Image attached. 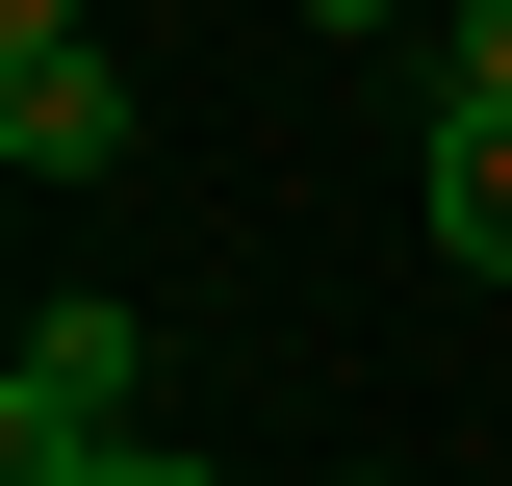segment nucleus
Here are the masks:
<instances>
[{
	"mask_svg": "<svg viewBox=\"0 0 512 486\" xmlns=\"http://www.w3.org/2000/svg\"><path fill=\"white\" fill-rule=\"evenodd\" d=\"M128 307H26V359H0V486H103L128 461Z\"/></svg>",
	"mask_w": 512,
	"mask_h": 486,
	"instance_id": "f257e3e1",
	"label": "nucleus"
},
{
	"mask_svg": "<svg viewBox=\"0 0 512 486\" xmlns=\"http://www.w3.org/2000/svg\"><path fill=\"white\" fill-rule=\"evenodd\" d=\"M0 154H26V180H103V154H128V77H103V26H77V52H0Z\"/></svg>",
	"mask_w": 512,
	"mask_h": 486,
	"instance_id": "f03ea898",
	"label": "nucleus"
},
{
	"mask_svg": "<svg viewBox=\"0 0 512 486\" xmlns=\"http://www.w3.org/2000/svg\"><path fill=\"white\" fill-rule=\"evenodd\" d=\"M410 205H436L461 282H512V103H436V180H410Z\"/></svg>",
	"mask_w": 512,
	"mask_h": 486,
	"instance_id": "7ed1b4c3",
	"label": "nucleus"
},
{
	"mask_svg": "<svg viewBox=\"0 0 512 486\" xmlns=\"http://www.w3.org/2000/svg\"><path fill=\"white\" fill-rule=\"evenodd\" d=\"M436 103H512V0H461V52H436Z\"/></svg>",
	"mask_w": 512,
	"mask_h": 486,
	"instance_id": "20e7f679",
	"label": "nucleus"
},
{
	"mask_svg": "<svg viewBox=\"0 0 512 486\" xmlns=\"http://www.w3.org/2000/svg\"><path fill=\"white\" fill-rule=\"evenodd\" d=\"M77 26H103V0H0V52H77Z\"/></svg>",
	"mask_w": 512,
	"mask_h": 486,
	"instance_id": "39448f33",
	"label": "nucleus"
},
{
	"mask_svg": "<svg viewBox=\"0 0 512 486\" xmlns=\"http://www.w3.org/2000/svg\"><path fill=\"white\" fill-rule=\"evenodd\" d=\"M308 26H333V52H359V26H410V0H308Z\"/></svg>",
	"mask_w": 512,
	"mask_h": 486,
	"instance_id": "423d86ee",
	"label": "nucleus"
},
{
	"mask_svg": "<svg viewBox=\"0 0 512 486\" xmlns=\"http://www.w3.org/2000/svg\"><path fill=\"white\" fill-rule=\"evenodd\" d=\"M103 486H205V461H154V435H128V461H103Z\"/></svg>",
	"mask_w": 512,
	"mask_h": 486,
	"instance_id": "0eeeda50",
	"label": "nucleus"
},
{
	"mask_svg": "<svg viewBox=\"0 0 512 486\" xmlns=\"http://www.w3.org/2000/svg\"><path fill=\"white\" fill-rule=\"evenodd\" d=\"M333 486H384V461H333Z\"/></svg>",
	"mask_w": 512,
	"mask_h": 486,
	"instance_id": "6e6552de",
	"label": "nucleus"
}]
</instances>
